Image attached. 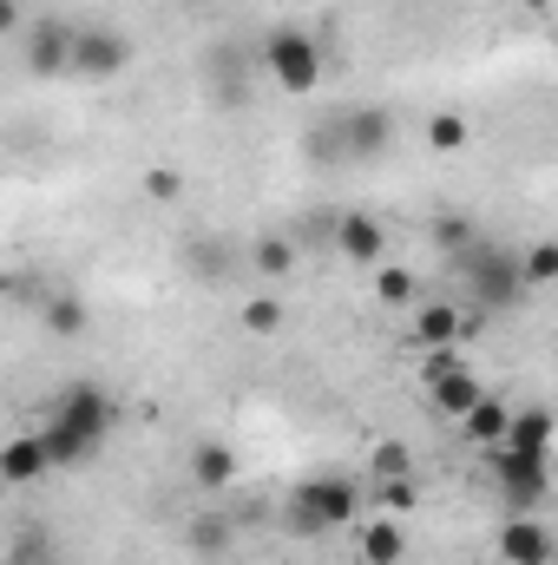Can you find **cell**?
<instances>
[{
  "instance_id": "obj_1",
  "label": "cell",
  "mask_w": 558,
  "mask_h": 565,
  "mask_svg": "<svg viewBox=\"0 0 558 565\" xmlns=\"http://www.w3.org/2000/svg\"><path fill=\"white\" fill-rule=\"evenodd\" d=\"M112 422H119V408H112V395H106L99 382H66V388L53 395V415L40 427V440H46L53 467H79V460H93V454L106 447Z\"/></svg>"
},
{
  "instance_id": "obj_2",
  "label": "cell",
  "mask_w": 558,
  "mask_h": 565,
  "mask_svg": "<svg viewBox=\"0 0 558 565\" xmlns=\"http://www.w3.org/2000/svg\"><path fill=\"white\" fill-rule=\"evenodd\" d=\"M368 500H375V493H368L362 480H348V473H315V480H302V487L289 493V526H296V533H335V526H355Z\"/></svg>"
},
{
  "instance_id": "obj_3",
  "label": "cell",
  "mask_w": 558,
  "mask_h": 565,
  "mask_svg": "<svg viewBox=\"0 0 558 565\" xmlns=\"http://www.w3.org/2000/svg\"><path fill=\"white\" fill-rule=\"evenodd\" d=\"M460 277L473 282V302L480 309H513L533 282H526V250H506L493 237H473L460 250Z\"/></svg>"
},
{
  "instance_id": "obj_4",
  "label": "cell",
  "mask_w": 558,
  "mask_h": 565,
  "mask_svg": "<svg viewBox=\"0 0 558 565\" xmlns=\"http://www.w3.org/2000/svg\"><path fill=\"white\" fill-rule=\"evenodd\" d=\"M257 66H264V79H277L282 93L309 99L322 86V40L302 33V26H270L264 46H257Z\"/></svg>"
},
{
  "instance_id": "obj_5",
  "label": "cell",
  "mask_w": 558,
  "mask_h": 565,
  "mask_svg": "<svg viewBox=\"0 0 558 565\" xmlns=\"http://www.w3.org/2000/svg\"><path fill=\"white\" fill-rule=\"evenodd\" d=\"M486 467L506 493L513 513H539L552 493V454H513V447H486Z\"/></svg>"
},
{
  "instance_id": "obj_6",
  "label": "cell",
  "mask_w": 558,
  "mask_h": 565,
  "mask_svg": "<svg viewBox=\"0 0 558 565\" xmlns=\"http://www.w3.org/2000/svg\"><path fill=\"white\" fill-rule=\"evenodd\" d=\"M132 66V40L119 26H79L73 46V79H119Z\"/></svg>"
},
{
  "instance_id": "obj_7",
  "label": "cell",
  "mask_w": 558,
  "mask_h": 565,
  "mask_svg": "<svg viewBox=\"0 0 558 565\" xmlns=\"http://www.w3.org/2000/svg\"><path fill=\"white\" fill-rule=\"evenodd\" d=\"M73 46H79L73 20H40L26 33V73L33 79H73Z\"/></svg>"
},
{
  "instance_id": "obj_8",
  "label": "cell",
  "mask_w": 558,
  "mask_h": 565,
  "mask_svg": "<svg viewBox=\"0 0 558 565\" xmlns=\"http://www.w3.org/2000/svg\"><path fill=\"white\" fill-rule=\"evenodd\" d=\"M493 546H500V565H552L558 559V540L539 513H506Z\"/></svg>"
},
{
  "instance_id": "obj_9",
  "label": "cell",
  "mask_w": 558,
  "mask_h": 565,
  "mask_svg": "<svg viewBox=\"0 0 558 565\" xmlns=\"http://www.w3.org/2000/svg\"><path fill=\"white\" fill-rule=\"evenodd\" d=\"M335 250H342L348 264H362V270H382V250H388V231H382V217H368V211H348V217H335Z\"/></svg>"
},
{
  "instance_id": "obj_10",
  "label": "cell",
  "mask_w": 558,
  "mask_h": 565,
  "mask_svg": "<svg viewBox=\"0 0 558 565\" xmlns=\"http://www.w3.org/2000/svg\"><path fill=\"white\" fill-rule=\"evenodd\" d=\"M427 395H433V408H440L447 422H466V415L486 402V388H480V375H473L466 362H453L447 375H433V382H427Z\"/></svg>"
},
{
  "instance_id": "obj_11",
  "label": "cell",
  "mask_w": 558,
  "mask_h": 565,
  "mask_svg": "<svg viewBox=\"0 0 558 565\" xmlns=\"http://www.w3.org/2000/svg\"><path fill=\"white\" fill-rule=\"evenodd\" d=\"M466 309L460 302H415V349H460Z\"/></svg>"
},
{
  "instance_id": "obj_12",
  "label": "cell",
  "mask_w": 558,
  "mask_h": 565,
  "mask_svg": "<svg viewBox=\"0 0 558 565\" xmlns=\"http://www.w3.org/2000/svg\"><path fill=\"white\" fill-rule=\"evenodd\" d=\"M46 473H53V454H46L40 434H20V440L0 447V480H7V487H33V480H46Z\"/></svg>"
},
{
  "instance_id": "obj_13",
  "label": "cell",
  "mask_w": 558,
  "mask_h": 565,
  "mask_svg": "<svg viewBox=\"0 0 558 565\" xmlns=\"http://www.w3.org/2000/svg\"><path fill=\"white\" fill-rule=\"evenodd\" d=\"M191 480H197L204 493H230V487H237V454H230L224 440H197V454H191Z\"/></svg>"
},
{
  "instance_id": "obj_14",
  "label": "cell",
  "mask_w": 558,
  "mask_h": 565,
  "mask_svg": "<svg viewBox=\"0 0 558 565\" xmlns=\"http://www.w3.org/2000/svg\"><path fill=\"white\" fill-rule=\"evenodd\" d=\"M408 559V533H401V520L388 513V520H375L368 513V526H362V565H401Z\"/></svg>"
},
{
  "instance_id": "obj_15",
  "label": "cell",
  "mask_w": 558,
  "mask_h": 565,
  "mask_svg": "<svg viewBox=\"0 0 558 565\" xmlns=\"http://www.w3.org/2000/svg\"><path fill=\"white\" fill-rule=\"evenodd\" d=\"M388 139H395V119H388L382 106H368V113H355V119L342 126V145H348L355 158H382Z\"/></svg>"
},
{
  "instance_id": "obj_16",
  "label": "cell",
  "mask_w": 558,
  "mask_h": 565,
  "mask_svg": "<svg viewBox=\"0 0 558 565\" xmlns=\"http://www.w3.org/2000/svg\"><path fill=\"white\" fill-rule=\"evenodd\" d=\"M552 440H558L552 408H513V434H506L513 454H552Z\"/></svg>"
},
{
  "instance_id": "obj_17",
  "label": "cell",
  "mask_w": 558,
  "mask_h": 565,
  "mask_svg": "<svg viewBox=\"0 0 558 565\" xmlns=\"http://www.w3.org/2000/svg\"><path fill=\"white\" fill-rule=\"evenodd\" d=\"M460 434H466L473 447H506V434H513V408H500V402L486 395V402L460 422Z\"/></svg>"
},
{
  "instance_id": "obj_18",
  "label": "cell",
  "mask_w": 558,
  "mask_h": 565,
  "mask_svg": "<svg viewBox=\"0 0 558 565\" xmlns=\"http://www.w3.org/2000/svg\"><path fill=\"white\" fill-rule=\"evenodd\" d=\"M420 139L433 145L440 158H453V151H466V145H473V119H466V113H433V119L420 126Z\"/></svg>"
},
{
  "instance_id": "obj_19",
  "label": "cell",
  "mask_w": 558,
  "mask_h": 565,
  "mask_svg": "<svg viewBox=\"0 0 558 565\" xmlns=\"http://www.w3.org/2000/svg\"><path fill=\"white\" fill-rule=\"evenodd\" d=\"M375 302H388V309H415V302H420L415 270H401V264H382V270H375Z\"/></svg>"
},
{
  "instance_id": "obj_20",
  "label": "cell",
  "mask_w": 558,
  "mask_h": 565,
  "mask_svg": "<svg viewBox=\"0 0 558 565\" xmlns=\"http://www.w3.org/2000/svg\"><path fill=\"white\" fill-rule=\"evenodd\" d=\"M408 473H415V454H408L401 440H375V447H368V487H375V480H408Z\"/></svg>"
},
{
  "instance_id": "obj_21",
  "label": "cell",
  "mask_w": 558,
  "mask_h": 565,
  "mask_svg": "<svg viewBox=\"0 0 558 565\" xmlns=\"http://www.w3.org/2000/svg\"><path fill=\"white\" fill-rule=\"evenodd\" d=\"M46 329H53L60 342H79V335H86V302H79V296H46Z\"/></svg>"
},
{
  "instance_id": "obj_22",
  "label": "cell",
  "mask_w": 558,
  "mask_h": 565,
  "mask_svg": "<svg viewBox=\"0 0 558 565\" xmlns=\"http://www.w3.org/2000/svg\"><path fill=\"white\" fill-rule=\"evenodd\" d=\"M257 270H264V282H282L289 277V264H296V250H289V237H257Z\"/></svg>"
},
{
  "instance_id": "obj_23",
  "label": "cell",
  "mask_w": 558,
  "mask_h": 565,
  "mask_svg": "<svg viewBox=\"0 0 558 565\" xmlns=\"http://www.w3.org/2000/svg\"><path fill=\"white\" fill-rule=\"evenodd\" d=\"M368 493H375L388 513H415V507H420V473H408V480H375Z\"/></svg>"
},
{
  "instance_id": "obj_24",
  "label": "cell",
  "mask_w": 558,
  "mask_h": 565,
  "mask_svg": "<svg viewBox=\"0 0 558 565\" xmlns=\"http://www.w3.org/2000/svg\"><path fill=\"white\" fill-rule=\"evenodd\" d=\"M237 322H244L250 335H277V329H282V302H277V296H250Z\"/></svg>"
},
{
  "instance_id": "obj_25",
  "label": "cell",
  "mask_w": 558,
  "mask_h": 565,
  "mask_svg": "<svg viewBox=\"0 0 558 565\" xmlns=\"http://www.w3.org/2000/svg\"><path fill=\"white\" fill-rule=\"evenodd\" d=\"M526 282H533V289L558 282V244L552 237H546V244H526Z\"/></svg>"
},
{
  "instance_id": "obj_26",
  "label": "cell",
  "mask_w": 558,
  "mask_h": 565,
  "mask_svg": "<svg viewBox=\"0 0 558 565\" xmlns=\"http://www.w3.org/2000/svg\"><path fill=\"white\" fill-rule=\"evenodd\" d=\"M144 198H151V204H178V198H184V171L151 164V171H144Z\"/></svg>"
},
{
  "instance_id": "obj_27",
  "label": "cell",
  "mask_w": 558,
  "mask_h": 565,
  "mask_svg": "<svg viewBox=\"0 0 558 565\" xmlns=\"http://www.w3.org/2000/svg\"><path fill=\"white\" fill-rule=\"evenodd\" d=\"M433 237H440L447 250H466V244H473V224H466V217H440V224H433Z\"/></svg>"
},
{
  "instance_id": "obj_28",
  "label": "cell",
  "mask_w": 558,
  "mask_h": 565,
  "mask_svg": "<svg viewBox=\"0 0 558 565\" xmlns=\"http://www.w3.org/2000/svg\"><path fill=\"white\" fill-rule=\"evenodd\" d=\"M224 540H230L224 520H197V546H204V553H224Z\"/></svg>"
},
{
  "instance_id": "obj_29",
  "label": "cell",
  "mask_w": 558,
  "mask_h": 565,
  "mask_svg": "<svg viewBox=\"0 0 558 565\" xmlns=\"http://www.w3.org/2000/svg\"><path fill=\"white\" fill-rule=\"evenodd\" d=\"M526 7H533V13H546V7H558V0H526Z\"/></svg>"
}]
</instances>
